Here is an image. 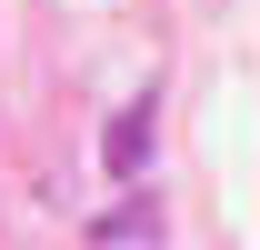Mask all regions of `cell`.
Returning a JSON list of instances; mask_svg holds the SVG:
<instances>
[{
  "mask_svg": "<svg viewBox=\"0 0 260 250\" xmlns=\"http://www.w3.org/2000/svg\"><path fill=\"white\" fill-rule=\"evenodd\" d=\"M100 160H110L120 180H130V170H140V160H150V100H130L120 120H110V150H100Z\"/></svg>",
  "mask_w": 260,
  "mask_h": 250,
  "instance_id": "obj_1",
  "label": "cell"
}]
</instances>
